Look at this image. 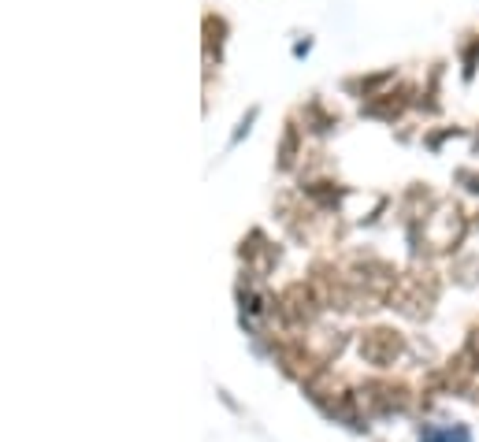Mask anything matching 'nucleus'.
I'll return each mask as SVG.
<instances>
[{
    "label": "nucleus",
    "mask_w": 479,
    "mask_h": 442,
    "mask_svg": "<svg viewBox=\"0 0 479 442\" xmlns=\"http://www.w3.org/2000/svg\"><path fill=\"white\" fill-rule=\"evenodd\" d=\"M420 442H468V431H446V435H435V431H423Z\"/></svg>",
    "instance_id": "f257e3e1"
}]
</instances>
